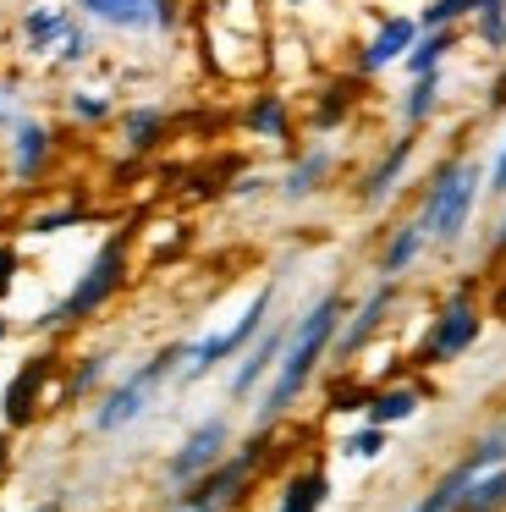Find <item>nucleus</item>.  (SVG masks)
<instances>
[{"label": "nucleus", "instance_id": "1", "mask_svg": "<svg viewBox=\"0 0 506 512\" xmlns=\"http://www.w3.org/2000/svg\"><path fill=\"white\" fill-rule=\"evenodd\" d=\"M336 331H341V298H336V292H325V298H319L314 309L297 320V331L286 336L281 369H275L270 391H264V402H259V419H264V424L281 419V413L297 402V391L308 386V375L319 369V358H325L330 342H336Z\"/></svg>", "mask_w": 506, "mask_h": 512}, {"label": "nucleus", "instance_id": "2", "mask_svg": "<svg viewBox=\"0 0 506 512\" xmlns=\"http://www.w3.org/2000/svg\"><path fill=\"white\" fill-rule=\"evenodd\" d=\"M473 204H479V171H473L468 160H451V166H440L435 182H429L418 226H424L429 243H457V237L468 232Z\"/></svg>", "mask_w": 506, "mask_h": 512}, {"label": "nucleus", "instance_id": "3", "mask_svg": "<svg viewBox=\"0 0 506 512\" xmlns=\"http://www.w3.org/2000/svg\"><path fill=\"white\" fill-rule=\"evenodd\" d=\"M121 281H127V232H116L94 259H88V270L77 276V287L66 292L61 309L50 314V325H77V320H88V314H99L121 292Z\"/></svg>", "mask_w": 506, "mask_h": 512}, {"label": "nucleus", "instance_id": "4", "mask_svg": "<svg viewBox=\"0 0 506 512\" xmlns=\"http://www.w3.org/2000/svg\"><path fill=\"white\" fill-rule=\"evenodd\" d=\"M270 303H275V287H259L248 298V309L237 314V320L226 325V331H209L204 342H193V347H182V375L187 380H198V375H209L215 364H226L231 353H242V347L253 342V336L270 325Z\"/></svg>", "mask_w": 506, "mask_h": 512}, {"label": "nucleus", "instance_id": "5", "mask_svg": "<svg viewBox=\"0 0 506 512\" xmlns=\"http://www.w3.org/2000/svg\"><path fill=\"white\" fill-rule=\"evenodd\" d=\"M22 45H28V56L39 61H61V67H77V61L88 56V34L77 28V17L66 12V6H55V0H39V6H28L17 23Z\"/></svg>", "mask_w": 506, "mask_h": 512}, {"label": "nucleus", "instance_id": "6", "mask_svg": "<svg viewBox=\"0 0 506 512\" xmlns=\"http://www.w3.org/2000/svg\"><path fill=\"white\" fill-rule=\"evenodd\" d=\"M176 364H182V347H165V353H154L132 380H121L116 391H105V402L94 408V430H121V424H132L143 408H149L154 386H160V380L171 375Z\"/></svg>", "mask_w": 506, "mask_h": 512}, {"label": "nucleus", "instance_id": "7", "mask_svg": "<svg viewBox=\"0 0 506 512\" xmlns=\"http://www.w3.org/2000/svg\"><path fill=\"white\" fill-rule=\"evenodd\" d=\"M259 457H264V441H253V446H242V457H226V463H215L209 474H198V485L176 501V512H226L231 501L242 496V485L253 479Z\"/></svg>", "mask_w": 506, "mask_h": 512}, {"label": "nucleus", "instance_id": "8", "mask_svg": "<svg viewBox=\"0 0 506 512\" xmlns=\"http://www.w3.org/2000/svg\"><path fill=\"white\" fill-rule=\"evenodd\" d=\"M479 325L484 320H479V309H473V298H451L446 309L435 314V325H429L418 358H424V364H446V358L468 353V347L479 342Z\"/></svg>", "mask_w": 506, "mask_h": 512}, {"label": "nucleus", "instance_id": "9", "mask_svg": "<svg viewBox=\"0 0 506 512\" xmlns=\"http://www.w3.org/2000/svg\"><path fill=\"white\" fill-rule=\"evenodd\" d=\"M501 452H506V435H490V441H484V446H473V452L462 457V463L451 468V474L440 479V485L429 490V496L418 501L413 512H457V507H462V490L473 485V474H484V468H490V463H495V457H501Z\"/></svg>", "mask_w": 506, "mask_h": 512}, {"label": "nucleus", "instance_id": "10", "mask_svg": "<svg viewBox=\"0 0 506 512\" xmlns=\"http://www.w3.org/2000/svg\"><path fill=\"white\" fill-rule=\"evenodd\" d=\"M226 441H231L226 419H204V424H198V430L182 441V452L171 457V479H176V485H187V479L209 474V468L220 463V452H226Z\"/></svg>", "mask_w": 506, "mask_h": 512}, {"label": "nucleus", "instance_id": "11", "mask_svg": "<svg viewBox=\"0 0 506 512\" xmlns=\"http://www.w3.org/2000/svg\"><path fill=\"white\" fill-rule=\"evenodd\" d=\"M413 39H418V17H385V23L374 28V39L363 45V61H358V67L374 78V72H385L391 61H402L407 50H413Z\"/></svg>", "mask_w": 506, "mask_h": 512}, {"label": "nucleus", "instance_id": "12", "mask_svg": "<svg viewBox=\"0 0 506 512\" xmlns=\"http://www.w3.org/2000/svg\"><path fill=\"white\" fill-rule=\"evenodd\" d=\"M50 127L44 122H17V133H11V171H17L22 182H33L44 171V160H50Z\"/></svg>", "mask_w": 506, "mask_h": 512}, {"label": "nucleus", "instance_id": "13", "mask_svg": "<svg viewBox=\"0 0 506 512\" xmlns=\"http://www.w3.org/2000/svg\"><path fill=\"white\" fill-rule=\"evenodd\" d=\"M281 347H286V331H281V325H264V336H253V347H248V364H242L237 380H231V397H248V391L259 386L264 369H275Z\"/></svg>", "mask_w": 506, "mask_h": 512}, {"label": "nucleus", "instance_id": "14", "mask_svg": "<svg viewBox=\"0 0 506 512\" xmlns=\"http://www.w3.org/2000/svg\"><path fill=\"white\" fill-rule=\"evenodd\" d=\"M391 292H396V281H391V276H385V281H380V287H374V292H369V303H363V309H358V314H352V325H347V331H341V353H358V347H363V342H369V336H374V331H380V320H385V309H391Z\"/></svg>", "mask_w": 506, "mask_h": 512}, {"label": "nucleus", "instance_id": "15", "mask_svg": "<svg viewBox=\"0 0 506 512\" xmlns=\"http://www.w3.org/2000/svg\"><path fill=\"white\" fill-rule=\"evenodd\" d=\"M44 375H50V358H28V364H22V375L6 386V419L11 424H28L33 413H39V408H33V397H39Z\"/></svg>", "mask_w": 506, "mask_h": 512}, {"label": "nucleus", "instance_id": "16", "mask_svg": "<svg viewBox=\"0 0 506 512\" xmlns=\"http://www.w3.org/2000/svg\"><path fill=\"white\" fill-rule=\"evenodd\" d=\"M77 12H88L105 28H154L149 0H77Z\"/></svg>", "mask_w": 506, "mask_h": 512}, {"label": "nucleus", "instance_id": "17", "mask_svg": "<svg viewBox=\"0 0 506 512\" xmlns=\"http://www.w3.org/2000/svg\"><path fill=\"white\" fill-rule=\"evenodd\" d=\"M325 496H330L325 468H308V474L286 479V490H281V501H275V512H319V507H325Z\"/></svg>", "mask_w": 506, "mask_h": 512}, {"label": "nucleus", "instance_id": "18", "mask_svg": "<svg viewBox=\"0 0 506 512\" xmlns=\"http://www.w3.org/2000/svg\"><path fill=\"white\" fill-rule=\"evenodd\" d=\"M407 160H413V133H407V138H396V144L385 149V160H380V166H374L369 177H363V199H369V204H380L385 193H391V182L402 177V166H407Z\"/></svg>", "mask_w": 506, "mask_h": 512}, {"label": "nucleus", "instance_id": "19", "mask_svg": "<svg viewBox=\"0 0 506 512\" xmlns=\"http://www.w3.org/2000/svg\"><path fill=\"white\" fill-rule=\"evenodd\" d=\"M446 56H451V28H429V34L413 39V50H407L402 61H407V72H413V78H435Z\"/></svg>", "mask_w": 506, "mask_h": 512}, {"label": "nucleus", "instance_id": "20", "mask_svg": "<svg viewBox=\"0 0 506 512\" xmlns=\"http://www.w3.org/2000/svg\"><path fill=\"white\" fill-rule=\"evenodd\" d=\"M369 424H402V419H413L418 413V391L413 386H391V391H369Z\"/></svg>", "mask_w": 506, "mask_h": 512}, {"label": "nucleus", "instance_id": "21", "mask_svg": "<svg viewBox=\"0 0 506 512\" xmlns=\"http://www.w3.org/2000/svg\"><path fill=\"white\" fill-rule=\"evenodd\" d=\"M424 243H429V237H424V226H418V221L396 226V237H391V243H385V259H380V270H385V276L396 281V276H402V270L413 265L418 254H424Z\"/></svg>", "mask_w": 506, "mask_h": 512}, {"label": "nucleus", "instance_id": "22", "mask_svg": "<svg viewBox=\"0 0 506 512\" xmlns=\"http://www.w3.org/2000/svg\"><path fill=\"white\" fill-rule=\"evenodd\" d=\"M248 133H259V138H270V144H281L286 138V100H275V94H259V100L248 105Z\"/></svg>", "mask_w": 506, "mask_h": 512}, {"label": "nucleus", "instance_id": "23", "mask_svg": "<svg viewBox=\"0 0 506 512\" xmlns=\"http://www.w3.org/2000/svg\"><path fill=\"white\" fill-rule=\"evenodd\" d=\"M506 507V474H473L457 512H501Z\"/></svg>", "mask_w": 506, "mask_h": 512}, {"label": "nucleus", "instance_id": "24", "mask_svg": "<svg viewBox=\"0 0 506 512\" xmlns=\"http://www.w3.org/2000/svg\"><path fill=\"white\" fill-rule=\"evenodd\" d=\"M325 177H330V149H314L308 160H297V166H292V177H286V199H308Z\"/></svg>", "mask_w": 506, "mask_h": 512}, {"label": "nucleus", "instance_id": "25", "mask_svg": "<svg viewBox=\"0 0 506 512\" xmlns=\"http://www.w3.org/2000/svg\"><path fill=\"white\" fill-rule=\"evenodd\" d=\"M165 116L154 111V105H138V111L127 116V149L132 155H143V149H154V138H160Z\"/></svg>", "mask_w": 506, "mask_h": 512}, {"label": "nucleus", "instance_id": "26", "mask_svg": "<svg viewBox=\"0 0 506 512\" xmlns=\"http://www.w3.org/2000/svg\"><path fill=\"white\" fill-rule=\"evenodd\" d=\"M435 100H440V72L435 78H413V89H407V100H402V122L418 127L429 111H435Z\"/></svg>", "mask_w": 506, "mask_h": 512}, {"label": "nucleus", "instance_id": "27", "mask_svg": "<svg viewBox=\"0 0 506 512\" xmlns=\"http://www.w3.org/2000/svg\"><path fill=\"white\" fill-rule=\"evenodd\" d=\"M479 0H429L424 12H418V28H451L457 17H473Z\"/></svg>", "mask_w": 506, "mask_h": 512}, {"label": "nucleus", "instance_id": "28", "mask_svg": "<svg viewBox=\"0 0 506 512\" xmlns=\"http://www.w3.org/2000/svg\"><path fill=\"white\" fill-rule=\"evenodd\" d=\"M72 116H77V122H105V116H110V100H105L99 89H77V94H72Z\"/></svg>", "mask_w": 506, "mask_h": 512}, {"label": "nucleus", "instance_id": "29", "mask_svg": "<svg viewBox=\"0 0 506 512\" xmlns=\"http://www.w3.org/2000/svg\"><path fill=\"white\" fill-rule=\"evenodd\" d=\"M347 457H380L385 452V430L380 424H369V430H358V435H347V446H341Z\"/></svg>", "mask_w": 506, "mask_h": 512}, {"label": "nucleus", "instance_id": "30", "mask_svg": "<svg viewBox=\"0 0 506 512\" xmlns=\"http://www.w3.org/2000/svg\"><path fill=\"white\" fill-rule=\"evenodd\" d=\"M105 375V358H83V369H77V380H72V391H83V386H94V380Z\"/></svg>", "mask_w": 506, "mask_h": 512}, {"label": "nucleus", "instance_id": "31", "mask_svg": "<svg viewBox=\"0 0 506 512\" xmlns=\"http://www.w3.org/2000/svg\"><path fill=\"white\" fill-rule=\"evenodd\" d=\"M490 188L506 193V138H501V155H495V171H490Z\"/></svg>", "mask_w": 506, "mask_h": 512}, {"label": "nucleus", "instance_id": "32", "mask_svg": "<svg viewBox=\"0 0 506 512\" xmlns=\"http://www.w3.org/2000/svg\"><path fill=\"white\" fill-rule=\"evenodd\" d=\"M6 122H11V94L0 89V127H6Z\"/></svg>", "mask_w": 506, "mask_h": 512}, {"label": "nucleus", "instance_id": "33", "mask_svg": "<svg viewBox=\"0 0 506 512\" xmlns=\"http://www.w3.org/2000/svg\"><path fill=\"white\" fill-rule=\"evenodd\" d=\"M0 474H6V430H0Z\"/></svg>", "mask_w": 506, "mask_h": 512}, {"label": "nucleus", "instance_id": "34", "mask_svg": "<svg viewBox=\"0 0 506 512\" xmlns=\"http://www.w3.org/2000/svg\"><path fill=\"white\" fill-rule=\"evenodd\" d=\"M0 342H6V314H0Z\"/></svg>", "mask_w": 506, "mask_h": 512}]
</instances>
